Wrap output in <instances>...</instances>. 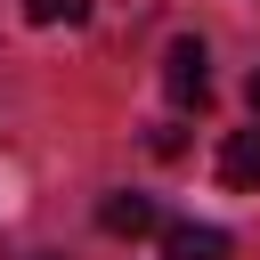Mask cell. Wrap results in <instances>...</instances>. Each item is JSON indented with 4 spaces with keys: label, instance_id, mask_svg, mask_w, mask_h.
Wrapping results in <instances>:
<instances>
[{
    "label": "cell",
    "instance_id": "1",
    "mask_svg": "<svg viewBox=\"0 0 260 260\" xmlns=\"http://www.w3.org/2000/svg\"><path fill=\"white\" fill-rule=\"evenodd\" d=\"M162 89H171V106H203V98H211V57H203L195 32H179V41L162 49Z\"/></svg>",
    "mask_w": 260,
    "mask_h": 260
},
{
    "label": "cell",
    "instance_id": "2",
    "mask_svg": "<svg viewBox=\"0 0 260 260\" xmlns=\"http://www.w3.org/2000/svg\"><path fill=\"white\" fill-rule=\"evenodd\" d=\"M162 260H228V228L179 219V228H162Z\"/></svg>",
    "mask_w": 260,
    "mask_h": 260
},
{
    "label": "cell",
    "instance_id": "3",
    "mask_svg": "<svg viewBox=\"0 0 260 260\" xmlns=\"http://www.w3.org/2000/svg\"><path fill=\"white\" fill-rule=\"evenodd\" d=\"M98 228H106V236H146V228H162V219H154V203H146V195H130V187H122V195H106V203H98Z\"/></svg>",
    "mask_w": 260,
    "mask_h": 260
},
{
    "label": "cell",
    "instance_id": "4",
    "mask_svg": "<svg viewBox=\"0 0 260 260\" xmlns=\"http://www.w3.org/2000/svg\"><path fill=\"white\" fill-rule=\"evenodd\" d=\"M219 179L228 187H260V130H228V146H219Z\"/></svg>",
    "mask_w": 260,
    "mask_h": 260
},
{
    "label": "cell",
    "instance_id": "5",
    "mask_svg": "<svg viewBox=\"0 0 260 260\" xmlns=\"http://www.w3.org/2000/svg\"><path fill=\"white\" fill-rule=\"evenodd\" d=\"M24 16H32V24H81L89 0H24Z\"/></svg>",
    "mask_w": 260,
    "mask_h": 260
},
{
    "label": "cell",
    "instance_id": "6",
    "mask_svg": "<svg viewBox=\"0 0 260 260\" xmlns=\"http://www.w3.org/2000/svg\"><path fill=\"white\" fill-rule=\"evenodd\" d=\"M146 146L171 162V154H187V130H179V122H154V130H146Z\"/></svg>",
    "mask_w": 260,
    "mask_h": 260
},
{
    "label": "cell",
    "instance_id": "7",
    "mask_svg": "<svg viewBox=\"0 0 260 260\" xmlns=\"http://www.w3.org/2000/svg\"><path fill=\"white\" fill-rule=\"evenodd\" d=\"M252 114H260V73H252Z\"/></svg>",
    "mask_w": 260,
    "mask_h": 260
}]
</instances>
